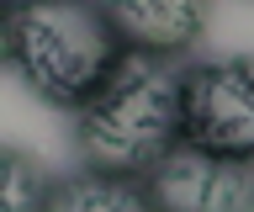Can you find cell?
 I'll return each mask as SVG.
<instances>
[{"instance_id":"52a82bcc","label":"cell","mask_w":254,"mask_h":212,"mask_svg":"<svg viewBox=\"0 0 254 212\" xmlns=\"http://www.w3.org/2000/svg\"><path fill=\"white\" fill-rule=\"evenodd\" d=\"M48 202V186L37 180V170H32L21 154H5V207H43Z\"/></svg>"},{"instance_id":"7a4b0ae2","label":"cell","mask_w":254,"mask_h":212,"mask_svg":"<svg viewBox=\"0 0 254 212\" xmlns=\"http://www.w3.org/2000/svg\"><path fill=\"white\" fill-rule=\"evenodd\" d=\"M74 143L95 170L148 175L175 143H186L180 69L164 53L127 48L122 64L106 74V85L74 112Z\"/></svg>"},{"instance_id":"3957f363","label":"cell","mask_w":254,"mask_h":212,"mask_svg":"<svg viewBox=\"0 0 254 212\" xmlns=\"http://www.w3.org/2000/svg\"><path fill=\"white\" fill-rule=\"evenodd\" d=\"M186 143L254 164V59H206L180 74Z\"/></svg>"},{"instance_id":"277c9868","label":"cell","mask_w":254,"mask_h":212,"mask_svg":"<svg viewBox=\"0 0 254 212\" xmlns=\"http://www.w3.org/2000/svg\"><path fill=\"white\" fill-rule=\"evenodd\" d=\"M154 207H196V212H238L254 207V170L249 159H228L196 143H175L148 170Z\"/></svg>"},{"instance_id":"5b68a950","label":"cell","mask_w":254,"mask_h":212,"mask_svg":"<svg viewBox=\"0 0 254 212\" xmlns=\"http://www.w3.org/2000/svg\"><path fill=\"white\" fill-rule=\"evenodd\" d=\"M101 5L127 48L164 53V59L186 53L212 16V0H101Z\"/></svg>"},{"instance_id":"6da1fadb","label":"cell","mask_w":254,"mask_h":212,"mask_svg":"<svg viewBox=\"0 0 254 212\" xmlns=\"http://www.w3.org/2000/svg\"><path fill=\"white\" fill-rule=\"evenodd\" d=\"M5 64L43 101L79 112L122 64V32L90 0H5Z\"/></svg>"},{"instance_id":"8992f818","label":"cell","mask_w":254,"mask_h":212,"mask_svg":"<svg viewBox=\"0 0 254 212\" xmlns=\"http://www.w3.org/2000/svg\"><path fill=\"white\" fill-rule=\"evenodd\" d=\"M48 207L59 212H127V207H154V186L148 175H122V170H85L59 186H48Z\"/></svg>"}]
</instances>
